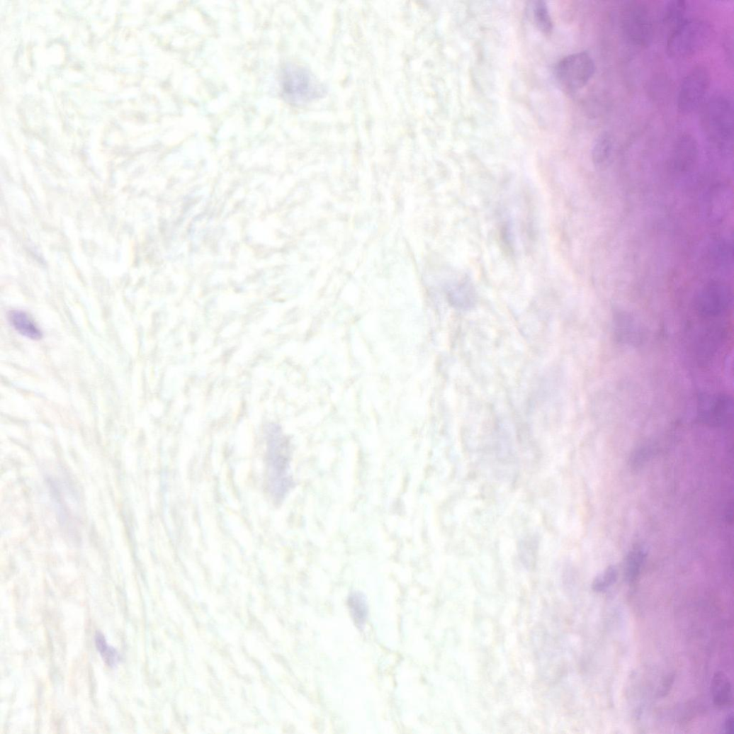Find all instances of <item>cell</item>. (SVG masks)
I'll return each mask as SVG.
<instances>
[{
	"label": "cell",
	"mask_w": 734,
	"mask_h": 734,
	"mask_svg": "<svg viewBox=\"0 0 734 734\" xmlns=\"http://www.w3.org/2000/svg\"><path fill=\"white\" fill-rule=\"evenodd\" d=\"M267 478L269 491L277 503L281 502L293 485L289 473L290 451L288 441L280 428L274 424L268 427Z\"/></svg>",
	"instance_id": "cell-1"
},
{
	"label": "cell",
	"mask_w": 734,
	"mask_h": 734,
	"mask_svg": "<svg viewBox=\"0 0 734 734\" xmlns=\"http://www.w3.org/2000/svg\"><path fill=\"white\" fill-rule=\"evenodd\" d=\"M701 127L708 139L720 147L732 145L733 138V106L725 96H715L703 106Z\"/></svg>",
	"instance_id": "cell-2"
},
{
	"label": "cell",
	"mask_w": 734,
	"mask_h": 734,
	"mask_svg": "<svg viewBox=\"0 0 734 734\" xmlns=\"http://www.w3.org/2000/svg\"><path fill=\"white\" fill-rule=\"evenodd\" d=\"M713 29L709 23L701 19L685 20L672 29L666 43L670 57L684 58L703 50L711 42Z\"/></svg>",
	"instance_id": "cell-3"
},
{
	"label": "cell",
	"mask_w": 734,
	"mask_h": 734,
	"mask_svg": "<svg viewBox=\"0 0 734 734\" xmlns=\"http://www.w3.org/2000/svg\"><path fill=\"white\" fill-rule=\"evenodd\" d=\"M595 72L594 61L587 52L570 55L562 59L555 68V78L566 91L576 92L583 89Z\"/></svg>",
	"instance_id": "cell-4"
},
{
	"label": "cell",
	"mask_w": 734,
	"mask_h": 734,
	"mask_svg": "<svg viewBox=\"0 0 734 734\" xmlns=\"http://www.w3.org/2000/svg\"><path fill=\"white\" fill-rule=\"evenodd\" d=\"M284 96L291 102L307 103L322 95L323 89L311 72L302 67L288 65L281 74Z\"/></svg>",
	"instance_id": "cell-5"
},
{
	"label": "cell",
	"mask_w": 734,
	"mask_h": 734,
	"mask_svg": "<svg viewBox=\"0 0 734 734\" xmlns=\"http://www.w3.org/2000/svg\"><path fill=\"white\" fill-rule=\"evenodd\" d=\"M711 84V75L703 66L694 68L683 80L677 96L679 111L684 114L696 111L704 102Z\"/></svg>",
	"instance_id": "cell-6"
},
{
	"label": "cell",
	"mask_w": 734,
	"mask_h": 734,
	"mask_svg": "<svg viewBox=\"0 0 734 734\" xmlns=\"http://www.w3.org/2000/svg\"><path fill=\"white\" fill-rule=\"evenodd\" d=\"M622 26L628 41L638 47H647L653 37V25L646 7L634 3L628 6L623 13Z\"/></svg>",
	"instance_id": "cell-7"
},
{
	"label": "cell",
	"mask_w": 734,
	"mask_h": 734,
	"mask_svg": "<svg viewBox=\"0 0 734 734\" xmlns=\"http://www.w3.org/2000/svg\"><path fill=\"white\" fill-rule=\"evenodd\" d=\"M699 159L698 143L692 135L681 136L672 148L670 162L679 171L687 172L692 169Z\"/></svg>",
	"instance_id": "cell-8"
},
{
	"label": "cell",
	"mask_w": 734,
	"mask_h": 734,
	"mask_svg": "<svg viewBox=\"0 0 734 734\" xmlns=\"http://www.w3.org/2000/svg\"><path fill=\"white\" fill-rule=\"evenodd\" d=\"M711 694L713 704L718 708H728L732 706V686L727 677L721 672H716L713 679Z\"/></svg>",
	"instance_id": "cell-9"
},
{
	"label": "cell",
	"mask_w": 734,
	"mask_h": 734,
	"mask_svg": "<svg viewBox=\"0 0 734 734\" xmlns=\"http://www.w3.org/2000/svg\"><path fill=\"white\" fill-rule=\"evenodd\" d=\"M614 142L607 132L600 134L593 145L592 159L597 167H603L609 161L613 153Z\"/></svg>",
	"instance_id": "cell-10"
},
{
	"label": "cell",
	"mask_w": 734,
	"mask_h": 734,
	"mask_svg": "<svg viewBox=\"0 0 734 734\" xmlns=\"http://www.w3.org/2000/svg\"><path fill=\"white\" fill-rule=\"evenodd\" d=\"M10 320L14 328L22 335L31 339L42 338V332L27 314L13 312L10 316Z\"/></svg>",
	"instance_id": "cell-11"
},
{
	"label": "cell",
	"mask_w": 734,
	"mask_h": 734,
	"mask_svg": "<svg viewBox=\"0 0 734 734\" xmlns=\"http://www.w3.org/2000/svg\"><path fill=\"white\" fill-rule=\"evenodd\" d=\"M645 558V550L640 546L634 548L629 553L625 568V573L628 582L633 583L638 578Z\"/></svg>",
	"instance_id": "cell-12"
},
{
	"label": "cell",
	"mask_w": 734,
	"mask_h": 734,
	"mask_svg": "<svg viewBox=\"0 0 734 734\" xmlns=\"http://www.w3.org/2000/svg\"><path fill=\"white\" fill-rule=\"evenodd\" d=\"M531 16L536 27L542 33L548 35L553 29L548 9L543 1L533 2L531 6Z\"/></svg>",
	"instance_id": "cell-13"
},
{
	"label": "cell",
	"mask_w": 734,
	"mask_h": 734,
	"mask_svg": "<svg viewBox=\"0 0 734 734\" xmlns=\"http://www.w3.org/2000/svg\"><path fill=\"white\" fill-rule=\"evenodd\" d=\"M687 9V3L682 0H675V1L667 3L663 13L664 23L674 29L685 21Z\"/></svg>",
	"instance_id": "cell-14"
},
{
	"label": "cell",
	"mask_w": 734,
	"mask_h": 734,
	"mask_svg": "<svg viewBox=\"0 0 734 734\" xmlns=\"http://www.w3.org/2000/svg\"><path fill=\"white\" fill-rule=\"evenodd\" d=\"M619 572L616 567L610 566L598 575L592 583V589L594 592H602L610 587L613 586L617 581Z\"/></svg>",
	"instance_id": "cell-15"
},
{
	"label": "cell",
	"mask_w": 734,
	"mask_h": 734,
	"mask_svg": "<svg viewBox=\"0 0 734 734\" xmlns=\"http://www.w3.org/2000/svg\"><path fill=\"white\" fill-rule=\"evenodd\" d=\"M96 645L97 650L108 665L113 666L118 660V655L116 650L108 645L104 636L101 633L96 636Z\"/></svg>",
	"instance_id": "cell-16"
},
{
	"label": "cell",
	"mask_w": 734,
	"mask_h": 734,
	"mask_svg": "<svg viewBox=\"0 0 734 734\" xmlns=\"http://www.w3.org/2000/svg\"><path fill=\"white\" fill-rule=\"evenodd\" d=\"M725 732L728 734H732L733 732V715L730 714L725 719L724 723Z\"/></svg>",
	"instance_id": "cell-17"
}]
</instances>
